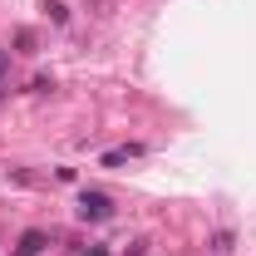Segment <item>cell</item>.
I'll return each mask as SVG.
<instances>
[{"label": "cell", "instance_id": "obj_9", "mask_svg": "<svg viewBox=\"0 0 256 256\" xmlns=\"http://www.w3.org/2000/svg\"><path fill=\"white\" fill-rule=\"evenodd\" d=\"M84 256H108V252H104V246H89V252H84Z\"/></svg>", "mask_w": 256, "mask_h": 256}, {"label": "cell", "instance_id": "obj_1", "mask_svg": "<svg viewBox=\"0 0 256 256\" xmlns=\"http://www.w3.org/2000/svg\"><path fill=\"white\" fill-rule=\"evenodd\" d=\"M79 217L84 222H108L114 217V197L108 192H79Z\"/></svg>", "mask_w": 256, "mask_h": 256}, {"label": "cell", "instance_id": "obj_3", "mask_svg": "<svg viewBox=\"0 0 256 256\" xmlns=\"http://www.w3.org/2000/svg\"><path fill=\"white\" fill-rule=\"evenodd\" d=\"M236 252V236H232V232H217V236H212V256H232Z\"/></svg>", "mask_w": 256, "mask_h": 256}, {"label": "cell", "instance_id": "obj_2", "mask_svg": "<svg viewBox=\"0 0 256 256\" xmlns=\"http://www.w3.org/2000/svg\"><path fill=\"white\" fill-rule=\"evenodd\" d=\"M44 242H50L44 232H25V236H20V246H15V256H40V252H44Z\"/></svg>", "mask_w": 256, "mask_h": 256}, {"label": "cell", "instance_id": "obj_10", "mask_svg": "<svg viewBox=\"0 0 256 256\" xmlns=\"http://www.w3.org/2000/svg\"><path fill=\"white\" fill-rule=\"evenodd\" d=\"M94 5H98V10H108V5H114V0H94Z\"/></svg>", "mask_w": 256, "mask_h": 256}, {"label": "cell", "instance_id": "obj_6", "mask_svg": "<svg viewBox=\"0 0 256 256\" xmlns=\"http://www.w3.org/2000/svg\"><path fill=\"white\" fill-rule=\"evenodd\" d=\"M44 10H50V20H54V25H64V20H69V10H64L60 0H50V5H44Z\"/></svg>", "mask_w": 256, "mask_h": 256}, {"label": "cell", "instance_id": "obj_8", "mask_svg": "<svg viewBox=\"0 0 256 256\" xmlns=\"http://www.w3.org/2000/svg\"><path fill=\"white\" fill-rule=\"evenodd\" d=\"M124 256H148V242H143V236H138V242H128V252Z\"/></svg>", "mask_w": 256, "mask_h": 256}, {"label": "cell", "instance_id": "obj_5", "mask_svg": "<svg viewBox=\"0 0 256 256\" xmlns=\"http://www.w3.org/2000/svg\"><path fill=\"white\" fill-rule=\"evenodd\" d=\"M10 89V50H0V98Z\"/></svg>", "mask_w": 256, "mask_h": 256}, {"label": "cell", "instance_id": "obj_7", "mask_svg": "<svg viewBox=\"0 0 256 256\" xmlns=\"http://www.w3.org/2000/svg\"><path fill=\"white\" fill-rule=\"evenodd\" d=\"M15 44H20L25 54H34V34H30V30H15Z\"/></svg>", "mask_w": 256, "mask_h": 256}, {"label": "cell", "instance_id": "obj_4", "mask_svg": "<svg viewBox=\"0 0 256 256\" xmlns=\"http://www.w3.org/2000/svg\"><path fill=\"white\" fill-rule=\"evenodd\" d=\"M128 158H138V148H114V153H104V168H124Z\"/></svg>", "mask_w": 256, "mask_h": 256}]
</instances>
